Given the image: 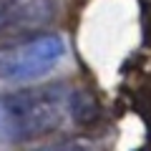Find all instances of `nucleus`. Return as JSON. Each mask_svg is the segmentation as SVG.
Instances as JSON below:
<instances>
[{"mask_svg":"<svg viewBox=\"0 0 151 151\" xmlns=\"http://www.w3.org/2000/svg\"><path fill=\"white\" fill-rule=\"evenodd\" d=\"M96 103L70 83H43L0 96V141L23 144L73 124H88Z\"/></svg>","mask_w":151,"mask_h":151,"instance_id":"obj_1","label":"nucleus"},{"mask_svg":"<svg viewBox=\"0 0 151 151\" xmlns=\"http://www.w3.org/2000/svg\"><path fill=\"white\" fill-rule=\"evenodd\" d=\"M63 53V40L50 33L5 43L0 45V78L23 81V78H35L40 73H48L60 63Z\"/></svg>","mask_w":151,"mask_h":151,"instance_id":"obj_2","label":"nucleus"},{"mask_svg":"<svg viewBox=\"0 0 151 151\" xmlns=\"http://www.w3.org/2000/svg\"><path fill=\"white\" fill-rule=\"evenodd\" d=\"M55 0H0V38L20 35L50 23Z\"/></svg>","mask_w":151,"mask_h":151,"instance_id":"obj_3","label":"nucleus"},{"mask_svg":"<svg viewBox=\"0 0 151 151\" xmlns=\"http://www.w3.org/2000/svg\"><path fill=\"white\" fill-rule=\"evenodd\" d=\"M35 151H101L96 141L91 139H63V141H55V144H48V146H40Z\"/></svg>","mask_w":151,"mask_h":151,"instance_id":"obj_4","label":"nucleus"}]
</instances>
